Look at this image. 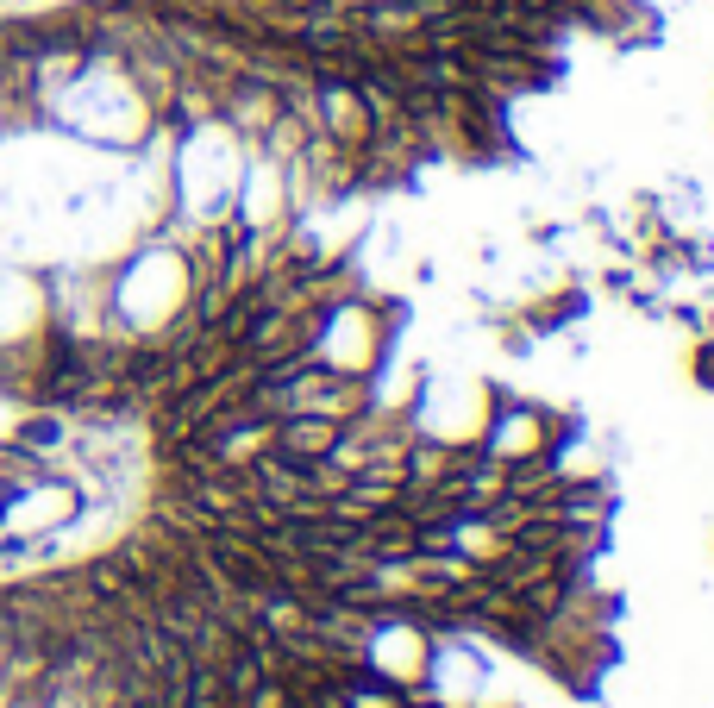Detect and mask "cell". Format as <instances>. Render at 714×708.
<instances>
[{"instance_id":"cell-1","label":"cell","mask_w":714,"mask_h":708,"mask_svg":"<svg viewBox=\"0 0 714 708\" xmlns=\"http://www.w3.org/2000/svg\"><path fill=\"white\" fill-rule=\"evenodd\" d=\"M107 577L0 583V708H101V646L88 615Z\"/></svg>"}]
</instances>
